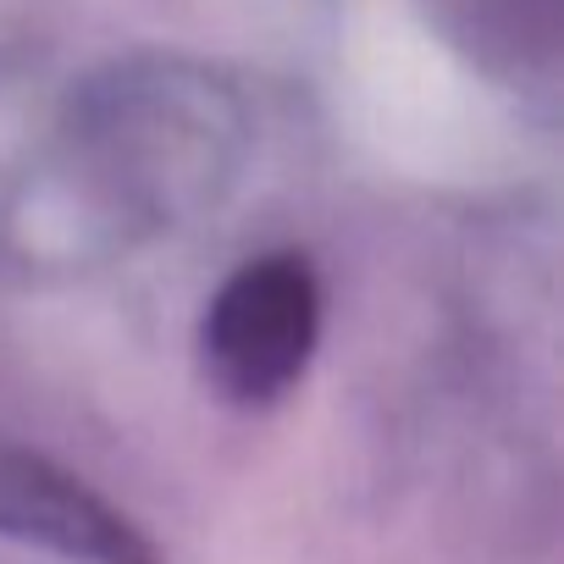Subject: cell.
Segmentation results:
<instances>
[{"mask_svg": "<svg viewBox=\"0 0 564 564\" xmlns=\"http://www.w3.org/2000/svg\"><path fill=\"white\" fill-rule=\"evenodd\" d=\"M454 18L470 23V34L481 45H492L503 34V45H520V40H553V7L558 0H443Z\"/></svg>", "mask_w": 564, "mask_h": 564, "instance_id": "3957f363", "label": "cell"}, {"mask_svg": "<svg viewBox=\"0 0 564 564\" xmlns=\"http://www.w3.org/2000/svg\"><path fill=\"white\" fill-rule=\"evenodd\" d=\"M0 536L67 564H161L155 542L117 503L29 448H0Z\"/></svg>", "mask_w": 564, "mask_h": 564, "instance_id": "7a4b0ae2", "label": "cell"}, {"mask_svg": "<svg viewBox=\"0 0 564 564\" xmlns=\"http://www.w3.org/2000/svg\"><path fill=\"white\" fill-rule=\"evenodd\" d=\"M322 344V276L305 254L276 249L243 260L199 322V360L210 388L238 410L289 399Z\"/></svg>", "mask_w": 564, "mask_h": 564, "instance_id": "6da1fadb", "label": "cell"}]
</instances>
